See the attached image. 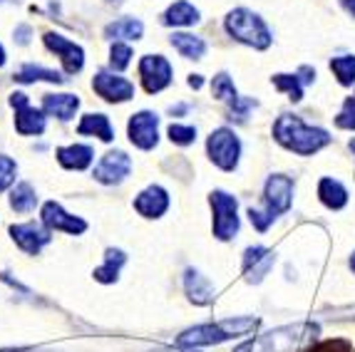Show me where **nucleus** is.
I'll list each match as a JSON object with an SVG mask.
<instances>
[{"instance_id":"1","label":"nucleus","mask_w":355,"mask_h":352,"mask_svg":"<svg viewBox=\"0 0 355 352\" xmlns=\"http://www.w3.org/2000/svg\"><path fill=\"white\" fill-rule=\"evenodd\" d=\"M273 139L281 147L301 157H313L323 147L331 144V134L320 127H308L296 114H281L273 124Z\"/></svg>"},{"instance_id":"2","label":"nucleus","mask_w":355,"mask_h":352,"mask_svg":"<svg viewBox=\"0 0 355 352\" xmlns=\"http://www.w3.org/2000/svg\"><path fill=\"white\" fill-rule=\"evenodd\" d=\"M320 328L315 323H293L261 335L256 340H246L234 352H301L308 350L318 337Z\"/></svg>"},{"instance_id":"3","label":"nucleus","mask_w":355,"mask_h":352,"mask_svg":"<svg viewBox=\"0 0 355 352\" xmlns=\"http://www.w3.org/2000/svg\"><path fill=\"white\" fill-rule=\"evenodd\" d=\"M259 317H229L221 323H207L196 325V328L184 330L177 337L179 347H207V345H219V342L234 340L241 335H249L259 328Z\"/></svg>"},{"instance_id":"4","label":"nucleus","mask_w":355,"mask_h":352,"mask_svg":"<svg viewBox=\"0 0 355 352\" xmlns=\"http://www.w3.org/2000/svg\"><path fill=\"white\" fill-rule=\"evenodd\" d=\"M224 25H226V33H229L234 40L254 47V50H266L273 40L268 25L263 23L254 10H249V8L231 10L229 15H226Z\"/></svg>"},{"instance_id":"5","label":"nucleus","mask_w":355,"mask_h":352,"mask_svg":"<svg viewBox=\"0 0 355 352\" xmlns=\"http://www.w3.org/2000/svg\"><path fill=\"white\" fill-rule=\"evenodd\" d=\"M207 154L221 171H234L241 159V139L229 127L214 130L207 139Z\"/></svg>"},{"instance_id":"6","label":"nucleus","mask_w":355,"mask_h":352,"mask_svg":"<svg viewBox=\"0 0 355 352\" xmlns=\"http://www.w3.org/2000/svg\"><path fill=\"white\" fill-rule=\"evenodd\" d=\"M209 204L214 209V236L219 241H231L239 234V204L236 196L226 194L221 188L209 194Z\"/></svg>"},{"instance_id":"7","label":"nucleus","mask_w":355,"mask_h":352,"mask_svg":"<svg viewBox=\"0 0 355 352\" xmlns=\"http://www.w3.org/2000/svg\"><path fill=\"white\" fill-rule=\"evenodd\" d=\"M293 204V179L284 174L268 176L266 186H263V211L268 216L279 218L281 213H286Z\"/></svg>"},{"instance_id":"8","label":"nucleus","mask_w":355,"mask_h":352,"mask_svg":"<svg viewBox=\"0 0 355 352\" xmlns=\"http://www.w3.org/2000/svg\"><path fill=\"white\" fill-rule=\"evenodd\" d=\"M159 117L154 112H137L127 124V137L137 149H154L159 141Z\"/></svg>"},{"instance_id":"9","label":"nucleus","mask_w":355,"mask_h":352,"mask_svg":"<svg viewBox=\"0 0 355 352\" xmlns=\"http://www.w3.org/2000/svg\"><path fill=\"white\" fill-rule=\"evenodd\" d=\"M139 77H142L144 89L149 94H157L172 82V65L162 55H144L139 60Z\"/></svg>"},{"instance_id":"10","label":"nucleus","mask_w":355,"mask_h":352,"mask_svg":"<svg viewBox=\"0 0 355 352\" xmlns=\"http://www.w3.org/2000/svg\"><path fill=\"white\" fill-rule=\"evenodd\" d=\"M45 47L50 53H55L60 60H62V67H65L67 75H77L85 65V50L80 45H75L72 40H67L65 35L60 33H45Z\"/></svg>"},{"instance_id":"11","label":"nucleus","mask_w":355,"mask_h":352,"mask_svg":"<svg viewBox=\"0 0 355 352\" xmlns=\"http://www.w3.org/2000/svg\"><path fill=\"white\" fill-rule=\"evenodd\" d=\"M53 231L45 226V223H18V226H10L12 241L18 243L20 251H25L28 256H37L42 251V246H48L50 238H53Z\"/></svg>"},{"instance_id":"12","label":"nucleus","mask_w":355,"mask_h":352,"mask_svg":"<svg viewBox=\"0 0 355 352\" xmlns=\"http://www.w3.org/2000/svg\"><path fill=\"white\" fill-rule=\"evenodd\" d=\"M40 218L50 231H65V234H70V236H80L87 231V221L67 213L58 201H48V204L42 206Z\"/></svg>"},{"instance_id":"13","label":"nucleus","mask_w":355,"mask_h":352,"mask_svg":"<svg viewBox=\"0 0 355 352\" xmlns=\"http://www.w3.org/2000/svg\"><path fill=\"white\" fill-rule=\"evenodd\" d=\"M92 89L100 94L105 102H127L135 97V85L130 80L112 72H97L95 80H92Z\"/></svg>"},{"instance_id":"14","label":"nucleus","mask_w":355,"mask_h":352,"mask_svg":"<svg viewBox=\"0 0 355 352\" xmlns=\"http://www.w3.org/2000/svg\"><path fill=\"white\" fill-rule=\"evenodd\" d=\"M132 171V159L127 157L125 152H107L105 157L100 159V164L95 166L92 176H95V182L100 184H119L125 182V176Z\"/></svg>"},{"instance_id":"15","label":"nucleus","mask_w":355,"mask_h":352,"mask_svg":"<svg viewBox=\"0 0 355 352\" xmlns=\"http://www.w3.org/2000/svg\"><path fill=\"white\" fill-rule=\"evenodd\" d=\"M273 261H276V256H273V251H268V248H263V246L246 248V253H243V273H246V281L261 283L268 276Z\"/></svg>"},{"instance_id":"16","label":"nucleus","mask_w":355,"mask_h":352,"mask_svg":"<svg viewBox=\"0 0 355 352\" xmlns=\"http://www.w3.org/2000/svg\"><path fill=\"white\" fill-rule=\"evenodd\" d=\"M135 209L144 218H159L169 209V194L162 186H147L135 199Z\"/></svg>"},{"instance_id":"17","label":"nucleus","mask_w":355,"mask_h":352,"mask_svg":"<svg viewBox=\"0 0 355 352\" xmlns=\"http://www.w3.org/2000/svg\"><path fill=\"white\" fill-rule=\"evenodd\" d=\"M184 288H187V295H189V300L194 306H209V303H214V298H216V290H214V285L209 283V278L202 276V273L194 268H189L184 273Z\"/></svg>"},{"instance_id":"18","label":"nucleus","mask_w":355,"mask_h":352,"mask_svg":"<svg viewBox=\"0 0 355 352\" xmlns=\"http://www.w3.org/2000/svg\"><path fill=\"white\" fill-rule=\"evenodd\" d=\"M80 109V97L77 94H45L42 97V112L50 117H58L62 122L75 117V112Z\"/></svg>"},{"instance_id":"19","label":"nucleus","mask_w":355,"mask_h":352,"mask_svg":"<svg viewBox=\"0 0 355 352\" xmlns=\"http://www.w3.org/2000/svg\"><path fill=\"white\" fill-rule=\"evenodd\" d=\"M55 157H58L60 166L72 171H83L92 164L95 152H92V147H85V144H72V147H60L55 152Z\"/></svg>"},{"instance_id":"20","label":"nucleus","mask_w":355,"mask_h":352,"mask_svg":"<svg viewBox=\"0 0 355 352\" xmlns=\"http://www.w3.org/2000/svg\"><path fill=\"white\" fill-rule=\"evenodd\" d=\"M318 199H320V204L326 206V209H331V211H340V209L348 204V188L338 182V179L326 176V179L318 182Z\"/></svg>"},{"instance_id":"21","label":"nucleus","mask_w":355,"mask_h":352,"mask_svg":"<svg viewBox=\"0 0 355 352\" xmlns=\"http://www.w3.org/2000/svg\"><path fill=\"white\" fill-rule=\"evenodd\" d=\"M202 20V15H199V10H196L191 3H187V0H177L174 6H169L164 10V15H162V23L169 25V28H189V25H196Z\"/></svg>"},{"instance_id":"22","label":"nucleus","mask_w":355,"mask_h":352,"mask_svg":"<svg viewBox=\"0 0 355 352\" xmlns=\"http://www.w3.org/2000/svg\"><path fill=\"white\" fill-rule=\"evenodd\" d=\"M15 130L23 137H37L45 132V112L35 107H20L15 109Z\"/></svg>"},{"instance_id":"23","label":"nucleus","mask_w":355,"mask_h":352,"mask_svg":"<svg viewBox=\"0 0 355 352\" xmlns=\"http://www.w3.org/2000/svg\"><path fill=\"white\" fill-rule=\"evenodd\" d=\"M142 33L144 25L137 18H119L105 28V37H110V40H139Z\"/></svg>"},{"instance_id":"24","label":"nucleus","mask_w":355,"mask_h":352,"mask_svg":"<svg viewBox=\"0 0 355 352\" xmlns=\"http://www.w3.org/2000/svg\"><path fill=\"white\" fill-rule=\"evenodd\" d=\"M15 82H23V85H30V82H53V85H62L65 82V77L60 75L55 70H48V67H40V65H23L15 75H12Z\"/></svg>"},{"instance_id":"25","label":"nucleus","mask_w":355,"mask_h":352,"mask_svg":"<svg viewBox=\"0 0 355 352\" xmlns=\"http://www.w3.org/2000/svg\"><path fill=\"white\" fill-rule=\"evenodd\" d=\"M169 42H172L174 50L187 60H202L204 53H207V42H204L202 37L189 35V33H174Z\"/></svg>"},{"instance_id":"26","label":"nucleus","mask_w":355,"mask_h":352,"mask_svg":"<svg viewBox=\"0 0 355 352\" xmlns=\"http://www.w3.org/2000/svg\"><path fill=\"white\" fill-rule=\"evenodd\" d=\"M125 261H127V256L119 251V248H107L105 265H100L92 276H95V281H100V283H114L119 278V268L125 265Z\"/></svg>"},{"instance_id":"27","label":"nucleus","mask_w":355,"mask_h":352,"mask_svg":"<svg viewBox=\"0 0 355 352\" xmlns=\"http://www.w3.org/2000/svg\"><path fill=\"white\" fill-rule=\"evenodd\" d=\"M77 132L80 134H92V137H100L102 141H112L114 139V130L110 119L105 114H85L83 122L77 124Z\"/></svg>"},{"instance_id":"28","label":"nucleus","mask_w":355,"mask_h":352,"mask_svg":"<svg viewBox=\"0 0 355 352\" xmlns=\"http://www.w3.org/2000/svg\"><path fill=\"white\" fill-rule=\"evenodd\" d=\"M37 206V194L35 188L28 182H20L18 186L10 191V209L18 213H30Z\"/></svg>"},{"instance_id":"29","label":"nucleus","mask_w":355,"mask_h":352,"mask_svg":"<svg viewBox=\"0 0 355 352\" xmlns=\"http://www.w3.org/2000/svg\"><path fill=\"white\" fill-rule=\"evenodd\" d=\"M331 70L338 77V82L343 87H350L355 82V55H340L331 60Z\"/></svg>"},{"instance_id":"30","label":"nucleus","mask_w":355,"mask_h":352,"mask_svg":"<svg viewBox=\"0 0 355 352\" xmlns=\"http://www.w3.org/2000/svg\"><path fill=\"white\" fill-rule=\"evenodd\" d=\"M273 87L279 89V92L288 94L291 102H301L303 100V82L298 75H273Z\"/></svg>"},{"instance_id":"31","label":"nucleus","mask_w":355,"mask_h":352,"mask_svg":"<svg viewBox=\"0 0 355 352\" xmlns=\"http://www.w3.org/2000/svg\"><path fill=\"white\" fill-rule=\"evenodd\" d=\"M211 94L216 97V100H221V102H234L239 97V92H236V87H234V80H231L226 72H219V75L214 77V82H211Z\"/></svg>"},{"instance_id":"32","label":"nucleus","mask_w":355,"mask_h":352,"mask_svg":"<svg viewBox=\"0 0 355 352\" xmlns=\"http://www.w3.org/2000/svg\"><path fill=\"white\" fill-rule=\"evenodd\" d=\"M166 134H169V139H172L174 144H179V147H189V144H194V139H196L194 127H182V124H169Z\"/></svg>"},{"instance_id":"33","label":"nucleus","mask_w":355,"mask_h":352,"mask_svg":"<svg viewBox=\"0 0 355 352\" xmlns=\"http://www.w3.org/2000/svg\"><path fill=\"white\" fill-rule=\"evenodd\" d=\"M130 60H132V47L125 45V42H114L112 50H110V65L114 70H125L130 65Z\"/></svg>"},{"instance_id":"34","label":"nucleus","mask_w":355,"mask_h":352,"mask_svg":"<svg viewBox=\"0 0 355 352\" xmlns=\"http://www.w3.org/2000/svg\"><path fill=\"white\" fill-rule=\"evenodd\" d=\"M15 174H18V164H15L10 157L0 154V194L15 182Z\"/></svg>"},{"instance_id":"35","label":"nucleus","mask_w":355,"mask_h":352,"mask_svg":"<svg viewBox=\"0 0 355 352\" xmlns=\"http://www.w3.org/2000/svg\"><path fill=\"white\" fill-rule=\"evenodd\" d=\"M256 105H259V102L251 100V97H236V100L231 102V107H229V119L243 122V119L249 117V112L254 109Z\"/></svg>"},{"instance_id":"36","label":"nucleus","mask_w":355,"mask_h":352,"mask_svg":"<svg viewBox=\"0 0 355 352\" xmlns=\"http://www.w3.org/2000/svg\"><path fill=\"white\" fill-rule=\"evenodd\" d=\"M336 124L340 130H355V97H348L343 105V112L336 117Z\"/></svg>"},{"instance_id":"37","label":"nucleus","mask_w":355,"mask_h":352,"mask_svg":"<svg viewBox=\"0 0 355 352\" xmlns=\"http://www.w3.org/2000/svg\"><path fill=\"white\" fill-rule=\"evenodd\" d=\"M306 352H353V347H350L348 340H326L313 347H308Z\"/></svg>"},{"instance_id":"38","label":"nucleus","mask_w":355,"mask_h":352,"mask_svg":"<svg viewBox=\"0 0 355 352\" xmlns=\"http://www.w3.org/2000/svg\"><path fill=\"white\" fill-rule=\"evenodd\" d=\"M249 218H251V223H254V229L259 231V234L268 231V226H271V223L276 221V218L268 216L266 211H261V209H254V206L249 209Z\"/></svg>"},{"instance_id":"39","label":"nucleus","mask_w":355,"mask_h":352,"mask_svg":"<svg viewBox=\"0 0 355 352\" xmlns=\"http://www.w3.org/2000/svg\"><path fill=\"white\" fill-rule=\"evenodd\" d=\"M30 102H28V94L25 92H12L10 94V107L12 109H20V107H28Z\"/></svg>"},{"instance_id":"40","label":"nucleus","mask_w":355,"mask_h":352,"mask_svg":"<svg viewBox=\"0 0 355 352\" xmlns=\"http://www.w3.org/2000/svg\"><path fill=\"white\" fill-rule=\"evenodd\" d=\"M298 77H301L303 85H311L315 80V70L313 67H301V70H298Z\"/></svg>"},{"instance_id":"41","label":"nucleus","mask_w":355,"mask_h":352,"mask_svg":"<svg viewBox=\"0 0 355 352\" xmlns=\"http://www.w3.org/2000/svg\"><path fill=\"white\" fill-rule=\"evenodd\" d=\"M28 35H30V28H28V25H20L18 33H15V37H18L20 45H25V42H28Z\"/></svg>"},{"instance_id":"42","label":"nucleus","mask_w":355,"mask_h":352,"mask_svg":"<svg viewBox=\"0 0 355 352\" xmlns=\"http://www.w3.org/2000/svg\"><path fill=\"white\" fill-rule=\"evenodd\" d=\"M154 352H199V350H194V347H162V350H154Z\"/></svg>"},{"instance_id":"43","label":"nucleus","mask_w":355,"mask_h":352,"mask_svg":"<svg viewBox=\"0 0 355 352\" xmlns=\"http://www.w3.org/2000/svg\"><path fill=\"white\" fill-rule=\"evenodd\" d=\"M202 85H204L202 75H189V87H191V89H199Z\"/></svg>"},{"instance_id":"44","label":"nucleus","mask_w":355,"mask_h":352,"mask_svg":"<svg viewBox=\"0 0 355 352\" xmlns=\"http://www.w3.org/2000/svg\"><path fill=\"white\" fill-rule=\"evenodd\" d=\"M340 6L345 8V12H348V15H353V18H355V0H340Z\"/></svg>"},{"instance_id":"45","label":"nucleus","mask_w":355,"mask_h":352,"mask_svg":"<svg viewBox=\"0 0 355 352\" xmlns=\"http://www.w3.org/2000/svg\"><path fill=\"white\" fill-rule=\"evenodd\" d=\"M0 352H55V350H42V347H20V350H0Z\"/></svg>"},{"instance_id":"46","label":"nucleus","mask_w":355,"mask_h":352,"mask_svg":"<svg viewBox=\"0 0 355 352\" xmlns=\"http://www.w3.org/2000/svg\"><path fill=\"white\" fill-rule=\"evenodd\" d=\"M6 65V50H3V45H0V67Z\"/></svg>"},{"instance_id":"47","label":"nucleus","mask_w":355,"mask_h":352,"mask_svg":"<svg viewBox=\"0 0 355 352\" xmlns=\"http://www.w3.org/2000/svg\"><path fill=\"white\" fill-rule=\"evenodd\" d=\"M348 263H350V270H353V273H355V251H353V256H350Z\"/></svg>"},{"instance_id":"48","label":"nucleus","mask_w":355,"mask_h":352,"mask_svg":"<svg viewBox=\"0 0 355 352\" xmlns=\"http://www.w3.org/2000/svg\"><path fill=\"white\" fill-rule=\"evenodd\" d=\"M350 152H353V157H355V139H350Z\"/></svg>"},{"instance_id":"49","label":"nucleus","mask_w":355,"mask_h":352,"mask_svg":"<svg viewBox=\"0 0 355 352\" xmlns=\"http://www.w3.org/2000/svg\"><path fill=\"white\" fill-rule=\"evenodd\" d=\"M110 3H112V0H110Z\"/></svg>"}]
</instances>
